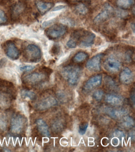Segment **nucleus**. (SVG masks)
Wrapping results in <instances>:
<instances>
[{
	"label": "nucleus",
	"mask_w": 135,
	"mask_h": 152,
	"mask_svg": "<svg viewBox=\"0 0 135 152\" xmlns=\"http://www.w3.org/2000/svg\"><path fill=\"white\" fill-rule=\"evenodd\" d=\"M95 37V34L91 32L82 31L79 41H80L81 46L85 47H90L93 45Z\"/></svg>",
	"instance_id": "9"
},
{
	"label": "nucleus",
	"mask_w": 135,
	"mask_h": 152,
	"mask_svg": "<svg viewBox=\"0 0 135 152\" xmlns=\"http://www.w3.org/2000/svg\"><path fill=\"white\" fill-rule=\"evenodd\" d=\"M113 8L108 4L105 5L104 9L99 13L93 20L94 23L98 24L106 21L112 15Z\"/></svg>",
	"instance_id": "8"
},
{
	"label": "nucleus",
	"mask_w": 135,
	"mask_h": 152,
	"mask_svg": "<svg viewBox=\"0 0 135 152\" xmlns=\"http://www.w3.org/2000/svg\"><path fill=\"white\" fill-rule=\"evenodd\" d=\"M9 101L7 97L0 93V106L5 107L9 104Z\"/></svg>",
	"instance_id": "25"
},
{
	"label": "nucleus",
	"mask_w": 135,
	"mask_h": 152,
	"mask_svg": "<svg viewBox=\"0 0 135 152\" xmlns=\"http://www.w3.org/2000/svg\"><path fill=\"white\" fill-rule=\"evenodd\" d=\"M65 7H66L65 6L63 5H60L57 6V7H55V8L53 9V11H57L63 9V8H64Z\"/></svg>",
	"instance_id": "34"
},
{
	"label": "nucleus",
	"mask_w": 135,
	"mask_h": 152,
	"mask_svg": "<svg viewBox=\"0 0 135 152\" xmlns=\"http://www.w3.org/2000/svg\"><path fill=\"white\" fill-rule=\"evenodd\" d=\"M36 123L39 131L42 135L48 137L50 136L48 126L44 121L41 119H39L36 121Z\"/></svg>",
	"instance_id": "16"
},
{
	"label": "nucleus",
	"mask_w": 135,
	"mask_h": 152,
	"mask_svg": "<svg viewBox=\"0 0 135 152\" xmlns=\"http://www.w3.org/2000/svg\"><path fill=\"white\" fill-rule=\"evenodd\" d=\"M120 63L119 61L112 57L107 58L104 63V67L105 70L111 73H116L121 68Z\"/></svg>",
	"instance_id": "5"
},
{
	"label": "nucleus",
	"mask_w": 135,
	"mask_h": 152,
	"mask_svg": "<svg viewBox=\"0 0 135 152\" xmlns=\"http://www.w3.org/2000/svg\"><path fill=\"white\" fill-rule=\"evenodd\" d=\"M119 79L123 84H130L133 81V73L130 69L125 68L120 72L119 75Z\"/></svg>",
	"instance_id": "12"
},
{
	"label": "nucleus",
	"mask_w": 135,
	"mask_h": 152,
	"mask_svg": "<svg viewBox=\"0 0 135 152\" xmlns=\"http://www.w3.org/2000/svg\"><path fill=\"white\" fill-rule=\"evenodd\" d=\"M61 73L70 85L75 86L80 80L82 70L79 66L69 65L63 68Z\"/></svg>",
	"instance_id": "1"
},
{
	"label": "nucleus",
	"mask_w": 135,
	"mask_h": 152,
	"mask_svg": "<svg viewBox=\"0 0 135 152\" xmlns=\"http://www.w3.org/2000/svg\"><path fill=\"white\" fill-rule=\"evenodd\" d=\"M76 12L80 15H85L88 12V8L83 3H80L75 6Z\"/></svg>",
	"instance_id": "22"
},
{
	"label": "nucleus",
	"mask_w": 135,
	"mask_h": 152,
	"mask_svg": "<svg viewBox=\"0 0 135 152\" xmlns=\"http://www.w3.org/2000/svg\"><path fill=\"white\" fill-rule=\"evenodd\" d=\"M104 93L101 90H97L94 91L93 94V98L96 100H100L102 98Z\"/></svg>",
	"instance_id": "27"
},
{
	"label": "nucleus",
	"mask_w": 135,
	"mask_h": 152,
	"mask_svg": "<svg viewBox=\"0 0 135 152\" xmlns=\"http://www.w3.org/2000/svg\"><path fill=\"white\" fill-rule=\"evenodd\" d=\"M77 44V43L75 40L71 38L67 42V47L69 48H74L76 47Z\"/></svg>",
	"instance_id": "33"
},
{
	"label": "nucleus",
	"mask_w": 135,
	"mask_h": 152,
	"mask_svg": "<svg viewBox=\"0 0 135 152\" xmlns=\"http://www.w3.org/2000/svg\"><path fill=\"white\" fill-rule=\"evenodd\" d=\"M88 124L85 123L80 124L79 128V132L81 135H83L85 134L87 130Z\"/></svg>",
	"instance_id": "28"
},
{
	"label": "nucleus",
	"mask_w": 135,
	"mask_h": 152,
	"mask_svg": "<svg viewBox=\"0 0 135 152\" xmlns=\"http://www.w3.org/2000/svg\"><path fill=\"white\" fill-rule=\"evenodd\" d=\"M66 26L62 24H55L46 30L45 33L48 37L51 39H58L63 36L67 32Z\"/></svg>",
	"instance_id": "3"
},
{
	"label": "nucleus",
	"mask_w": 135,
	"mask_h": 152,
	"mask_svg": "<svg viewBox=\"0 0 135 152\" xmlns=\"http://www.w3.org/2000/svg\"><path fill=\"white\" fill-rule=\"evenodd\" d=\"M1 61L0 63V67H2V66H4V64H6V60L3 59L1 60Z\"/></svg>",
	"instance_id": "35"
},
{
	"label": "nucleus",
	"mask_w": 135,
	"mask_h": 152,
	"mask_svg": "<svg viewBox=\"0 0 135 152\" xmlns=\"http://www.w3.org/2000/svg\"><path fill=\"white\" fill-rule=\"evenodd\" d=\"M35 4L39 11L42 14H45L54 6V3L43 2L39 0H36Z\"/></svg>",
	"instance_id": "15"
},
{
	"label": "nucleus",
	"mask_w": 135,
	"mask_h": 152,
	"mask_svg": "<svg viewBox=\"0 0 135 152\" xmlns=\"http://www.w3.org/2000/svg\"><path fill=\"white\" fill-rule=\"evenodd\" d=\"M45 78V76L44 74L35 72L27 75L23 78V80L26 83L33 84L41 82Z\"/></svg>",
	"instance_id": "13"
},
{
	"label": "nucleus",
	"mask_w": 135,
	"mask_h": 152,
	"mask_svg": "<svg viewBox=\"0 0 135 152\" xmlns=\"http://www.w3.org/2000/svg\"><path fill=\"white\" fill-rule=\"evenodd\" d=\"M134 3V0H117L118 7L121 9L126 10L131 8Z\"/></svg>",
	"instance_id": "18"
},
{
	"label": "nucleus",
	"mask_w": 135,
	"mask_h": 152,
	"mask_svg": "<svg viewBox=\"0 0 135 152\" xmlns=\"http://www.w3.org/2000/svg\"><path fill=\"white\" fill-rule=\"evenodd\" d=\"M60 50V47L59 45L57 44L54 45L53 46L51 50V52L52 54L55 55L58 54Z\"/></svg>",
	"instance_id": "32"
},
{
	"label": "nucleus",
	"mask_w": 135,
	"mask_h": 152,
	"mask_svg": "<svg viewBox=\"0 0 135 152\" xmlns=\"http://www.w3.org/2000/svg\"><path fill=\"white\" fill-rule=\"evenodd\" d=\"M20 110L23 112L26 116H29V107L26 102H22L19 104Z\"/></svg>",
	"instance_id": "23"
},
{
	"label": "nucleus",
	"mask_w": 135,
	"mask_h": 152,
	"mask_svg": "<svg viewBox=\"0 0 135 152\" xmlns=\"http://www.w3.org/2000/svg\"><path fill=\"white\" fill-rule=\"evenodd\" d=\"M104 55L99 53L92 57L87 62L86 64V68L92 72H98L101 69V61Z\"/></svg>",
	"instance_id": "6"
},
{
	"label": "nucleus",
	"mask_w": 135,
	"mask_h": 152,
	"mask_svg": "<svg viewBox=\"0 0 135 152\" xmlns=\"http://www.w3.org/2000/svg\"><path fill=\"white\" fill-rule=\"evenodd\" d=\"M105 83L108 86L113 88L116 85L115 82L112 79L111 77L107 76L105 78Z\"/></svg>",
	"instance_id": "29"
},
{
	"label": "nucleus",
	"mask_w": 135,
	"mask_h": 152,
	"mask_svg": "<svg viewBox=\"0 0 135 152\" xmlns=\"http://www.w3.org/2000/svg\"><path fill=\"white\" fill-rule=\"evenodd\" d=\"M102 78V76L100 75H96L91 77L85 84V88L87 90H90L95 87L98 86L101 84Z\"/></svg>",
	"instance_id": "14"
},
{
	"label": "nucleus",
	"mask_w": 135,
	"mask_h": 152,
	"mask_svg": "<svg viewBox=\"0 0 135 152\" xmlns=\"http://www.w3.org/2000/svg\"><path fill=\"white\" fill-rule=\"evenodd\" d=\"M26 4L24 1H20L15 4L11 9L12 19L13 20L18 19L20 15L26 10Z\"/></svg>",
	"instance_id": "10"
},
{
	"label": "nucleus",
	"mask_w": 135,
	"mask_h": 152,
	"mask_svg": "<svg viewBox=\"0 0 135 152\" xmlns=\"http://www.w3.org/2000/svg\"><path fill=\"white\" fill-rule=\"evenodd\" d=\"M123 124L126 127H131L134 124V122L132 119L130 117H126L124 118Z\"/></svg>",
	"instance_id": "26"
},
{
	"label": "nucleus",
	"mask_w": 135,
	"mask_h": 152,
	"mask_svg": "<svg viewBox=\"0 0 135 152\" xmlns=\"http://www.w3.org/2000/svg\"><path fill=\"white\" fill-rule=\"evenodd\" d=\"M57 101L53 97H48L44 99L36 104V108L39 110H45L57 104Z\"/></svg>",
	"instance_id": "11"
},
{
	"label": "nucleus",
	"mask_w": 135,
	"mask_h": 152,
	"mask_svg": "<svg viewBox=\"0 0 135 152\" xmlns=\"http://www.w3.org/2000/svg\"><path fill=\"white\" fill-rule=\"evenodd\" d=\"M105 100L107 103L114 105H118L122 104L123 98L120 96L113 94H109L105 96Z\"/></svg>",
	"instance_id": "17"
},
{
	"label": "nucleus",
	"mask_w": 135,
	"mask_h": 152,
	"mask_svg": "<svg viewBox=\"0 0 135 152\" xmlns=\"http://www.w3.org/2000/svg\"><path fill=\"white\" fill-rule=\"evenodd\" d=\"M7 21V17L5 13L0 10V25L4 24Z\"/></svg>",
	"instance_id": "30"
},
{
	"label": "nucleus",
	"mask_w": 135,
	"mask_h": 152,
	"mask_svg": "<svg viewBox=\"0 0 135 152\" xmlns=\"http://www.w3.org/2000/svg\"><path fill=\"white\" fill-rule=\"evenodd\" d=\"M24 54L26 59L32 62H37L41 58V50L38 46L34 45H29L27 46Z\"/></svg>",
	"instance_id": "2"
},
{
	"label": "nucleus",
	"mask_w": 135,
	"mask_h": 152,
	"mask_svg": "<svg viewBox=\"0 0 135 152\" xmlns=\"http://www.w3.org/2000/svg\"><path fill=\"white\" fill-rule=\"evenodd\" d=\"M7 126V120L6 117L4 115L0 114V127L2 130L6 129Z\"/></svg>",
	"instance_id": "24"
},
{
	"label": "nucleus",
	"mask_w": 135,
	"mask_h": 152,
	"mask_svg": "<svg viewBox=\"0 0 135 152\" xmlns=\"http://www.w3.org/2000/svg\"><path fill=\"white\" fill-rule=\"evenodd\" d=\"M107 113L111 117L113 118H118L122 116L123 114L124 113V110H117L111 108H107L105 110Z\"/></svg>",
	"instance_id": "21"
},
{
	"label": "nucleus",
	"mask_w": 135,
	"mask_h": 152,
	"mask_svg": "<svg viewBox=\"0 0 135 152\" xmlns=\"http://www.w3.org/2000/svg\"><path fill=\"white\" fill-rule=\"evenodd\" d=\"M88 55L86 52H79L77 53L73 57V60L75 62L80 63L87 59Z\"/></svg>",
	"instance_id": "20"
},
{
	"label": "nucleus",
	"mask_w": 135,
	"mask_h": 152,
	"mask_svg": "<svg viewBox=\"0 0 135 152\" xmlns=\"http://www.w3.org/2000/svg\"><path fill=\"white\" fill-rule=\"evenodd\" d=\"M4 50L7 55L10 59L16 60L19 57V51L12 41H8L5 43Z\"/></svg>",
	"instance_id": "7"
},
{
	"label": "nucleus",
	"mask_w": 135,
	"mask_h": 152,
	"mask_svg": "<svg viewBox=\"0 0 135 152\" xmlns=\"http://www.w3.org/2000/svg\"><path fill=\"white\" fill-rule=\"evenodd\" d=\"M35 66H33L31 65H24V66H22L20 67V70L22 71H26V72H28V71H32L33 69H35Z\"/></svg>",
	"instance_id": "31"
},
{
	"label": "nucleus",
	"mask_w": 135,
	"mask_h": 152,
	"mask_svg": "<svg viewBox=\"0 0 135 152\" xmlns=\"http://www.w3.org/2000/svg\"><path fill=\"white\" fill-rule=\"evenodd\" d=\"M20 96L22 98L33 100L36 98V94L34 91L30 90H22L20 91Z\"/></svg>",
	"instance_id": "19"
},
{
	"label": "nucleus",
	"mask_w": 135,
	"mask_h": 152,
	"mask_svg": "<svg viewBox=\"0 0 135 152\" xmlns=\"http://www.w3.org/2000/svg\"><path fill=\"white\" fill-rule=\"evenodd\" d=\"M25 120L20 115H14L11 121V131L14 134H19L22 132L24 127Z\"/></svg>",
	"instance_id": "4"
}]
</instances>
